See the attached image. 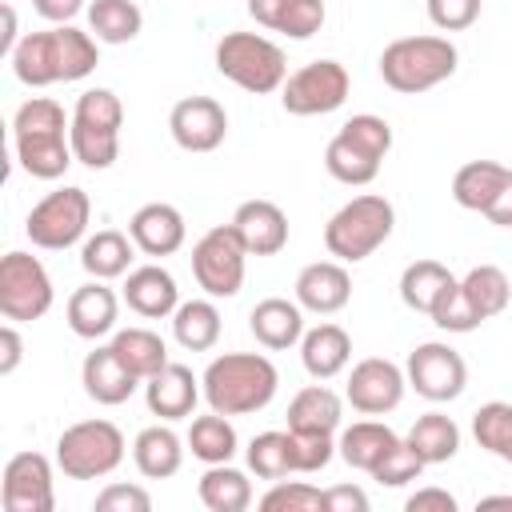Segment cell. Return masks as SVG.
I'll return each mask as SVG.
<instances>
[{
	"instance_id": "cell-15",
	"label": "cell",
	"mask_w": 512,
	"mask_h": 512,
	"mask_svg": "<svg viewBox=\"0 0 512 512\" xmlns=\"http://www.w3.org/2000/svg\"><path fill=\"white\" fill-rule=\"evenodd\" d=\"M52 460L44 452H16L4 464L0 500L4 512H52L56 488H52Z\"/></svg>"
},
{
	"instance_id": "cell-9",
	"label": "cell",
	"mask_w": 512,
	"mask_h": 512,
	"mask_svg": "<svg viewBox=\"0 0 512 512\" xmlns=\"http://www.w3.org/2000/svg\"><path fill=\"white\" fill-rule=\"evenodd\" d=\"M124 460V432L112 420H80L56 436V468L68 480H104Z\"/></svg>"
},
{
	"instance_id": "cell-55",
	"label": "cell",
	"mask_w": 512,
	"mask_h": 512,
	"mask_svg": "<svg viewBox=\"0 0 512 512\" xmlns=\"http://www.w3.org/2000/svg\"><path fill=\"white\" fill-rule=\"evenodd\" d=\"M476 508H512V496H480Z\"/></svg>"
},
{
	"instance_id": "cell-54",
	"label": "cell",
	"mask_w": 512,
	"mask_h": 512,
	"mask_svg": "<svg viewBox=\"0 0 512 512\" xmlns=\"http://www.w3.org/2000/svg\"><path fill=\"white\" fill-rule=\"evenodd\" d=\"M20 40H16V12L12 8H4V52L12 56V48H16Z\"/></svg>"
},
{
	"instance_id": "cell-13",
	"label": "cell",
	"mask_w": 512,
	"mask_h": 512,
	"mask_svg": "<svg viewBox=\"0 0 512 512\" xmlns=\"http://www.w3.org/2000/svg\"><path fill=\"white\" fill-rule=\"evenodd\" d=\"M348 88L352 76L340 60H312L284 80L280 104L288 116H328L348 100Z\"/></svg>"
},
{
	"instance_id": "cell-8",
	"label": "cell",
	"mask_w": 512,
	"mask_h": 512,
	"mask_svg": "<svg viewBox=\"0 0 512 512\" xmlns=\"http://www.w3.org/2000/svg\"><path fill=\"white\" fill-rule=\"evenodd\" d=\"M216 72L252 96L280 92L288 80L284 48L260 32H224L216 44Z\"/></svg>"
},
{
	"instance_id": "cell-51",
	"label": "cell",
	"mask_w": 512,
	"mask_h": 512,
	"mask_svg": "<svg viewBox=\"0 0 512 512\" xmlns=\"http://www.w3.org/2000/svg\"><path fill=\"white\" fill-rule=\"evenodd\" d=\"M20 360H24V340H20L16 320H12L0 328V376H12L20 368Z\"/></svg>"
},
{
	"instance_id": "cell-19",
	"label": "cell",
	"mask_w": 512,
	"mask_h": 512,
	"mask_svg": "<svg viewBox=\"0 0 512 512\" xmlns=\"http://www.w3.org/2000/svg\"><path fill=\"white\" fill-rule=\"evenodd\" d=\"M128 236H132V244H136L144 256H172V252L184 248L188 224H184V216H180L176 204L152 200V204H144V208L132 212Z\"/></svg>"
},
{
	"instance_id": "cell-11",
	"label": "cell",
	"mask_w": 512,
	"mask_h": 512,
	"mask_svg": "<svg viewBox=\"0 0 512 512\" xmlns=\"http://www.w3.org/2000/svg\"><path fill=\"white\" fill-rule=\"evenodd\" d=\"M244 260L248 248L232 224H216L192 244V276L212 300H228L244 288Z\"/></svg>"
},
{
	"instance_id": "cell-4",
	"label": "cell",
	"mask_w": 512,
	"mask_h": 512,
	"mask_svg": "<svg viewBox=\"0 0 512 512\" xmlns=\"http://www.w3.org/2000/svg\"><path fill=\"white\" fill-rule=\"evenodd\" d=\"M396 228V208L380 192H360L348 204H340L324 224V248L340 264L368 260Z\"/></svg>"
},
{
	"instance_id": "cell-43",
	"label": "cell",
	"mask_w": 512,
	"mask_h": 512,
	"mask_svg": "<svg viewBox=\"0 0 512 512\" xmlns=\"http://www.w3.org/2000/svg\"><path fill=\"white\" fill-rule=\"evenodd\" d=\"M264 512H324V492L308 480H272L260 496Z\"/></svg>"
},
{
	"instance_id": "cell-35",
	"label": "cell",
	"mask_w": 512,
	"mask_h": 512,
	"mask_svg": "<svg viewBox=\"0 0 512 512\" xmlns=\"http://www.w3.org/2000/svg\"><path fill=\"white\" fill-rule=\"evenodd\" d=\"M196 496L208 512H244L252 504V480L232 464H208L196 484Z\"/></svg>"
},
{
	"instance_id": "cell-39",
	"label": "cell",
	"mask_w": 512,
	"mask_h": 512,
	"mask_svg": "<svg viewBox=\"0 0 512 512\" xmlns=\"http://www.w3.org/2000/svg\"><path fill=\"white\" fill-rule=\"evenodd\" d=\"M172 336L188 352H208L220 340V312L212 300H184L172 312Z\"/></svg>"
},
{
	"instance_id": "cell-44",
	"label": "cell",
	"mask_w": 512,
	"mask_h": 512,
	"mask_svg": "<svg viewBox=\"0 0 512 512\" xmlns=\"http://www.w3.org/2000/svg\"><path fill=\"white\" fill-rule=\"evenodd\" d=\"M428 464L416 456V448L408 444V440H400L376 468H372V480L376 484H384V488H400V484H412V480H420V472H424Z\"/></svg>"
},
{
	"instance_id": "cell-1",
	"label": "cell",
	"mask_w": 512,
	"mask_h": 512,
	"mask_svg": "<svg viewBox=\"0 0 512 512\" xmlns=\"http://www.w3.org/2000/svg\"><path fill=\"white\" fill-rule=\"evenodd\" d=\"M96 64H100V40L72 24H52L44 32H28L12 48V72L28 88L84 80L88 72H96Z\"/></svg>"
},
{
	"instance_id": "cell-2",
	"label": "cell",
	"mask_w": 512,
	"mask_h": 512,
	"mask_svg": "<svg viewBox=\"0 0 512 512\" xmlns=\"http://www.w3.org/2000/svg\"><path fill=\"white\" fill-rule=\"evenodd\" d=\"M68 128H72V116H64V108L52 96L24 100L12 116V148L20 168L36 180H60L76 160Z\"/></svg>"
},
{
	"instance_id": "cell-12",
	"label": "cell",
	"mask_w": 512,
	"mask_h": 512,
	"mask_svg": "<svg viewBox=\"0 0 512 512\" xmlns=\"http://www.w3.org/2000/svg\"><path fill=\"white\" fill-rule=\"evenodd\" d=\"M52 276L32 252H8L0 260V312L4 320L28 324L52 308Z\"/></svg>"
},
{
	"instance_id": "cell-50",
	"label": "cell",
	"mask_w": 512,
	"mask_h": 512,
	"mask_svg": "<svg viewBox=\"0 0 512 512\" xmlns=\"http://www.w3.org/2000/svg\"><path fill=\"white\" fill-rule=\"evenodd\" d=\"M408 512H456V496L448 488H416L404 500Z\"/></svg>"
},
{
	"instance_id": "cell-17",
	"label": "cell",
	"mask_w": 512,
	"mask_h": 512,
	"mask_svg": "<svg viewBox=\"0 0 512 512\" xmlns=\"http://www.w3.org/2000/svg\"><path fill=\"white\" fill-rule=\"evenodd\" d=\"M168 132L184 152H216L228 136V112L212 96H184L168 112Z\"/></svg>"
},
{
	"instance_id": "cell-10",
	"label": "cell",
	"mask_w": 512,
	"mask_h": 512,
	"mask_svg": "<svg viewBox=\"0 0 512 512\" xmlns=\"http://www.w3.org/2000/svg\"><path fill=\"white\" fill-rule=\"evenodd\" d=\"M88 220H92L88 192L76 188V184H64V188L48 192L40 204H32V212L24 220V232H28V240L36 248L64 252V248H72L88 232Z\"/></svg>"
},
{
	"instance_id": "cell-37",
	"label": "cell",
	"mask_w": 512,
	"mask_h": 512,
	"mask_svg": "<svg viewBox=\"0 0 512 512\" xmlns=\"http://www.w3.org/2000/svg\"><path fill=\"white\" fill-rule=\"evenodd\" d=\"M404 440L416 448V456H420L424 464H444V460H452L456 448H460V428H456V420L444 416V412H424V416H416V424L408 428Z\"/></svg>"
},
{
	"instance_id": "cell-40",
	"label": "cell",
	"mask_w": 512,
	"mask_h": 512,
	"mask_svg": "<svg viewBox=\"0 0 512 512\" xmlns=\"http://www.w3.org/2000/svg\"><path fill=\"white\" fill-rule=\"evenodd\" d=\"M236 444H240V436H236V428L224 412L196 416L192 428H188V448L204 464H228L236 456Z\"/></svg>"
},
{
	"instance_id": "cell-14",
	"label": "cell",
	"mask_w": 512,
	"mask_h": 512,
	"mask_svg": "<svg viewBox=\"0 0 512 512\" xmlns=\"http://www.w3.org/2000/svg\"><path fill=\"white\" fill-rule=\"evenodd\" d=\"M404 376L408 384L416 388V396L432 400V404H448L464 392L468 384V364L456 348L440 344V340H428V344H416L408 352V364H404Z\"/></svg>"
},
{
	"instance_id": "cell-22",
	"label": "cell",
	"mask_w": 512,
	"mask_h": 512,
	"mask_svg": "<svg viewBox=\"0 0 512 512\" xmlns=\"http://www.w3.org/2000/svg\"><path fill=\"white\" fill-rule=\"evenodd\" d=\"M68 328L80 340H100L108 332H116V316H120V300L104 280H88L68 296Z\"/></svg>"
},
{
	"instance_id": "cell-49",
	"label": "cell",
	"mask_w": 512,
	"mask_h": 512,
	"mask_svg": "<svg viewBox=\"0 0 512 512\" xmlns=\"http://www.w3.org/2000/svg\"><path fill=\"white\" fill-rule=\"evenodd\" d=\"M324 512H368V492L356 484H332L324 488Z\"/></svg>"
},
{
	"instance_id": "cell-34",
	"label": "cell",
	"mask_w": 512,
	"mask_h": 512,
	"mask_svg": "<svg viewBox=\"0 0 512 512\" xmlns=\"http://www.w3.org/2000/svg\"><path fill=\"white\" fill-rule=\"evenodd\" d=\"M112 352L120 356V364L136 380H148L168 364V344L152 328H120V332H112Z\"/></svg>"
},
{
	"instance_id": "cell-45",
	"label": "cell",
	"mask_w": 512,
	"mask_h": 512,
	"mask_svg": "<svg viewBox=\"0 0 512 512\" xmlns=\"http://www.w3.org/2000/svg\"><path fill=\"white\" fill-rule=\"evenodd\" d=\"M440 332H472V328H480L484 320L472 312V304L464 300V292H460V280H456V288H448L444 292V300L432 308V316H428Z\"/></svg>"
},
{
	"instance_id": "cell-42",
	"label": "cell",
	"mask_w": 512,
	"mask_h": 512,
	"mask_svg": "<svg viewBox=\"0 0 512 512\" xmlns=\"http://www.w3.org/2000/svg\"><path fill=\"white\" fill-rule=\"evenodd\" d=\"M248 468L260 476V480H284L288 472H296V464H292V432L284 428V432H260V436H252V444H248Z\"/></svg>"
},
{
	"instance_id": "cell-41",
	"label": "cell",
	"mask_w": 512,
	"mask_h": 512,
	"mask_svg": "<svg viewBox=\"0 0 512 512\" xmlns=\"http://www.w3.org/2000/svg\"><path fill=\"white\" fill-rule=\"evenodd\" d=\"M472 436L484 452L500 456L512 464V404L508 400H488L472 412Z\"/></svg>"
},
{
	"instance_id": "cell-33",
	"label": "cell",
	"mask_w": 512,
	"mask_h": 512,
	"mask_svg": "<svg viewBox=\"0 0 512 512\" xmlns=\"http://www.w3.org/2000/svg\"><path fill=\"white\" fill-rule=\"evenodd\" d=\"M456 288V276L448 272V264L440 260H416L400 272V300L412 308V312H424L432 316V308L444 300V292Z\"/></svg>"
},
{
	"instance_id": "cell-3",
	"label": "cell",
	"mask_w": 512,
	"mask_h": 512,
	"mask_svg": "<svg viewBox=\"0 0 512 512\" xmlns=\"http://www.w3.org/2000/svg\"><path fill=\"white\" fill-rule=\"evenodd\" d=\"M200 388L212 412L248 416L272 404L280 388V372L264 352H224L204 368Z\"/></svg>"
},
{
	"instance_id": "cell-20",
	"label": "cell",
	"mask_w": 512,
	"mask_h": 512,
	"mask_svg": "<svg viewBox=\"0 0 512 512\" xmlns=\"http://www.w3.org/2000/svg\"><path fill=\"white\" fill-rule=\"evenodd\" d=\"M248 256H276L288 244V216L272 200H244L228 220Z\"/></svg>"
},
{
	"instance_id": "cell-5",
	"label": "cell",
	"mask_w": 512,
	"mask_h": 512,
	"mask_svg": "<svg viewBox=\"0 0 512 512\" xmlns=\"http://www.w3.org/2000/svg\"><path fill=\"white\" fill-rule=\"evenodd\" d=\"M456 44L448 36H400L380 52V80L400 96H420L456 72Z\"/></svg>"
},
{
	"instance_id": "cell-7",
	"label": "cell",
	"mask_w": 512,
	"mask_h": 512,
	"mask_svg": "<svg viewBox=\"0 0 512 512\" xmlns=\"http://www.w3.org/2000/svg\"><path fill=\"white\" fill-rule=\"evenodd\" d=\"M120 128H124V104L112 88L80 92L72 108V128H68L72 156L92 172L112 168L120 156Z\"/></svg>"
},
{
	"instance_id": "cell-24",
	"label": "cell",
	"mask_w": 512,
	"mask_h": 512,
	"mask_svg": "<svg viewBox=\"0 0 512 512\" xmlns=\"http://www.w3.org/2000/svg\"><path fill=\"white\" fill-rule=\"evenodd\" d=\"M248 16L288 40H308L324 28V0H248Z\"/></svg>"
},
{
	"instance_id": "cell-18",
	"label": "cell",
	"mask_w": 512,
	"mask_h": 512,
	"mask_svg": "<svg viewBox=\"0 0 512 512\" xmlns=\"http://www.w3.org/2000/svg\"><path fill=\"white\" fill-rule=\"evenodd\" d=\"M352 300V276L340 260H316V264H304L300 276H296V304L304 312H316V316H332L340 308H348Z\"/></svg>"
},
{
	"instance_id": "cell-52",
	"label": "cell",
	"mask_w": 512,
	"mask_h": 512,
	"mask_svg": "<svg viewBox=\"0 0 512 512\" xmlns=\"http://www.w3.org/2000/svg\"><path fill=\"white\" fill-rule=\"evenodd\" d=\"M32 8L48 24H68L76 12H84V0H32Z\"/></svg>"
},
{
	"instance_id": "cell-6",
	"label": "cell",
	"mask_w": 512,
	"mask_h": 512,
	"mask_svg": "<svg viewBox=\"0 0 512 512\" xmlns=\"http://www.w3.org/2000/svg\"><path fill=\"white\" fill-rule=\"evenodd\" d=\"M392 148V128L384 116H372V112H360L352 120L340 124V132L328 140L324 148V168L332 180L348 184V188H360V184H372L384 156Z\"/></svg>"
},
{
	"instance_id": "cell-26",
	"label": "cell",
	"mask_w": 512,
	"mask_h": 512,
	"mask_svg": "<svg viewBox=\"0 0 512 512\" xmlns=\"http://www.w3.org/2000/svg\"><path fill=\"white\" fill-rule=\"evenodd\" d=\"M248 328H252L256 344H264L268 352H284V348L300 344V336H304V308L296 300L268 296L248 312Z\"/></svg>"
},
{
	"instance_id": "cell-23",
	"label": "cell",
	"mask_w": 512,
	"mask_h": 512,
	"mask_svg": "<svg viewBox=\"0 0 512 512\" xmlns=\"http://www.w3.org/2000/svg\"><path fill=\"white\" fill-rule=\"evenodd\" d=\"M124 304L136 316H144V320H164V316H172L180 308V288H176V280H172L168 268L140 264L124 280Z\"/></svg>"
},
{
	"instance_id": "cell-16",
	"label": "cell",
	"mask_w": 512,
	"mask_h": 512,
	"mask_svg": "<svg viewBox=\"0 0 512 512\" xmlns=\"http://www.w3.org/2000/svg\"><path fill=\"white\" fill-rule=\"evenodd\" d=\"M404 388H408V376L400 364H392L384 356H368V360L352 364L344 400L364 416H384L404 400Z\"/></svg>"
},
{
	"instance_id": "cell-47",
	"label": "cell",
	"mask_w": 512,
	"mask_h": 512,
	"mask_svg": "<svg viewBox=\"0 0 512 512\" xmlns=\"http://www.w3.org/2000/svg\"><path fill=\"white\" fill-rule=\"evenodd\" d=\"M148 508H152V496L140 484L116 480V484H104L96 492V512H148Z\"/></svg>"
},
{
	"instance_id": "cell-48",
	"label": "cell",
	"mask_w": 512,
	"mask_h": 512,
	"mask_svg": "<svg viewBox=\"0 0 512 512\" xmlns=\"http://www.w3.org/2000/svg\"><path fill=\"white\" fill-rule=\"evenodd\" d=\"M428 20L440 32H464L480 20V0H428Z\"/></svg>"
},
{
	"instance_id": "cell-28",
	"label": "cell",
	"mask_w": 512,
	"mask_h": 512,
	"mask_svg": "<svg viewBox=\"0 0 512 512\" xmlns=\"http://www.w3.org/2000/svg\"><path fill=\"white\" fill-rule=\"evenodd\" d=\"M396 444H400V436H396L388 424H380V420H356V424H348V428L340 432L336 452H340V460H344L348 468H360V472L372 476V468H376Z\"/></svg>"
},
{
	"instance_id": "cell-25",
	"label": "cell",
	"mask_w": 512,
	"mask_h": 512,
	"mask_svg": "<svg viewBox=\"0 0 512 512\" xmlns=\"http://www.w3.org/2000/svg\"><path fill=\"white\" fill-rule=\"evenodd\" d=\"M80 384H84L88 400H96V404H104V408H116V404H124V400L136 392V384H144V380H136V376L120 364V356L112 352V344H104V348H96V352L84 356V364H80Z\"/></svg>"
},
{
	"instance_id": "cell-31",
	"label": "cell",
	"mask_w": 512,
	"mask_h": 512,
	"mask_svg": "<svg viewBox=\"0 0 512 512\" xmlns=\"http://www.w3.org/2000/svg\"><path fill=\"white\" fill-rule=\"evenodd\" d=\"M508 176H512V168H504L496 160H468L452 176V200L468 212H488V204L496 200V192L504 188Z\"/></svg>"
},
{
	"instance_id": "cell-32",
	"label": "cell",
	"mask_w": 512,
	"mask_h": 512,
	"mask_svg": "<svg viewBox=\"0 0 512 512\" xmlns=\"http://www.w3.org/2000/svg\"><path fill=\"white\" fill-rule=\"evenodd\" d=\"M132 236L116 232V228H100L96 236L84 240L80 248V268L92 276V280H116V276H128L132 268Z\"/></svg>"
},
{
	"instance_id": "cell-36",
	"label": "cell",
	"mask_w": 512,
	"mask_h": 512,
	"mask_svg": "<svg viewBox=\"0 0 512 512\" xmlns=\"http://www.w3.org/2000/svg\"><path fill=\"white\" fill-rule=\"evenodd\" d=\"M460 292H464V300L472 304V312H476L480 320L500 316V312L508 308V300H512V284H508L504 268H496V264H476V268H468V272L460 276Z\"/></svg>"
},
{
	"instance_id": "cell-53",
	"label": "cell",
	"mask_w": 512,
	"mask_h": 512,
	"mask_svg": "<svg viewBox=\"0 0 512 512\" xmlns=\"http://www.w3.org/2000/svg\"><path fill=\"white\" fill-rule=\"evenodd\" d=\"M496 228H512V176L504 180V188L496 192V200L488 204V212H484Z\"/></svg>"
},
{
	"instance_id": "cell-30",
	"label": "cell",
	"mask_w": 512,
	"mask_h": 512,
	"mask_svg": "<svg viewBox=\"0 0 512 512\" xmlns=\"http://www.w3.org/2000/svg\"><path fill=\"white\" fill-rule=\"evenodd\" d=\"M340 416H344V400L324 388V384H308L292 396L288 404V428L292 432H320V436H332L340 428Z\"/></svg>"
},
{
	"instance_id": "cell-38",
	"label": "cell",
	"mask_w": 512,
	"mask_h": 512,
	"mask_svg": "<svg viewBox=\"0 0 512 512\" xmlns=\"http://www.w3.org/2000/svg\"><path fill=\"white\" fill-rule=\"evenodd\" d=\"M144 28V12L132 0H92L88 4V32L100 44H128Z\"/></svg>"
},
{
	"instance_id": "cell-27",
	"label": "cell",
	"mask_w": 512,
	"mask_h": 512,
	"mask_svg": "<svg viewBox=\"0 0 512 512\" xmlns=\"http://www.w3.org/2000/svg\"><path fill=\"white\" fill-rule=\"evenodd\" d=\"M352 360V336L340 324H316L300 336V364L312 380H332Z\"/></svg>"
},
{
	"instance_id": "cell-46",
	"label": "cell",
	"mask_w": 512,
	"mask_h": 512,
	"mask_svg": "<svg viewBox=\"0 0 512 512\" xmlns=\"http://www.w3.org/2000/svg\"><path fill=\"white\" fill-rule=\"evenodd\" d=\"M292 432V428H288ZM336 456V440L320 432H292V464L296 472H320Z\"/></svg>"
},
{
	"instance_id": "cell-21",
	"label": "cell",
	"mask_w": 512,
	"mask_h": 512,
	"mask_svg": "<svg viewBox=\"0 0 512 512\" xmlns=\"http://www.w3.org/2000/svg\"><path fill=\"white\" fill-rule=\"evenodd\" d=\"M200 396H204V388H200V380L192 376V368L172 364V360H168L156 376L144 380V404H148V412L160 416V420H184V416H192Z\"/></svg>"
},
{
	"instance_id": "cell-29",
	"label": "cell",
	"mask_w": 512,
	"mask_h": 512,
	"mask_svg": "<svg viewBox=\"0 0 512 512\" xmlns=\"http://www.w3.org/2000/svg\"><path fill=\"white\" fill-rule=\"evenodd\" d=\"M132 460H136L140 476H148V480H168V476H176L180 464H184V440L168 428V420H164V424H152V428H144V432L132 440Z\"/></svg>"
}]
</instances>
